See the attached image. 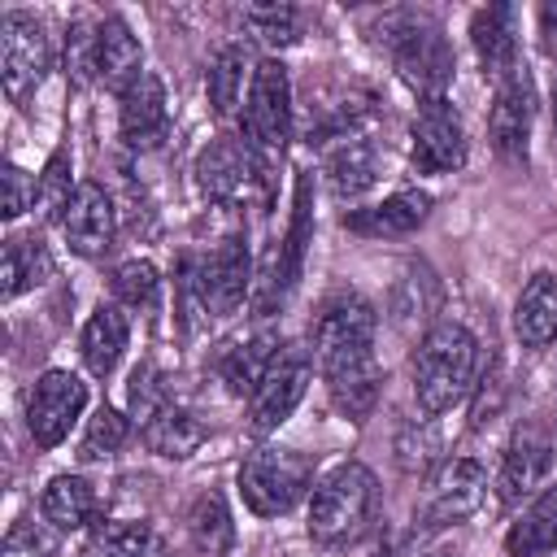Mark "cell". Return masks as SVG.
Listing matches in <instances>:
<instances>
[{
  "label": "cell",
  "mask_w": 557,
  "mask_h": 557,
  "mask_svg": "<svg viewBox=\"0 0 557 557\" xmlns=\"http://www.w3.org/2000/svg\"><path fill=\"white\" fill-rule=\"evenodd\" d=\"M435 557H444V553H435Z\"/></svg>",
  "instance_id": "cell-44"
},
{
  "label": "cell",
  "mask_w": 557,
  "mask_h": 557,
  "mask_svg": "<svg viewBox=\"0 0 557 557\" xmlns=\"http://www.w3.org/2000/svg\"><path fill=\"white\" fill-rule=\"evenodd\" d=\"M513 335L527 348H548L557 339V274L535 270L513 300Z\"/></svg>",
  "instance_id": "cell-23"
},
{
  "label": "cell",
  "mask_w": 557,
  "mask_h": 557,
  "mask_svg": "<svg viewBox=\"0 0 557 557\" xmlns=\"http://www.w3.org/2000/svg\"><path fill=\"white\" fill-rule=\"evenodd\" d=\"M531 117H535V91H531L527 70H518L513 78H505L496 87V100H492V113H487V139H492V148L505 165H527Z\"/></svg>",
  "instance_id": "cell-14"
},
{
  "label": "cell",
  "mask_w": 557,
  "mask_h": 557,
  "mask_svg": "<svg viewBox=\"0 0 557 557\" xmlns=\"http://www.w3.org/2000/svg\"><path fill=\"white\" fill-rule=\"evenodd\" d=\"M505 553L509 557H553L557 553V483L544 487L518 522L505 531Z\"/></svg>",
  "instance_id": "cell-25"
},
{
  "label": "cell",
  "mask_w": 557,
  "mask_h": 557,
  "mask_svg": "<svg viewBox=\"0 0 557 557\" xmlns=\"http://www.w3.org/2000/svg\"><path fill=\"white\" fill-rule=\"evenodd\" d=\"M383 174V148L366 135H348L326 152V187L335 200H357Z\"/></svg>",
  "instance_id": "cell-20"
},
{
  "label": "cell",
  "mask_w": 557,
  "mask_h": 557,
  "mask_svg": "<svg viewBox=\"0 0 557 557\" xmlns=\"http://www.w3.org/2000/svg\"><path fill=\"white\" fill-rule=\"evenodd\" d=\"M244 26H248L252 39H261L270 48H287V44L300 39V13L292 4H248Z\"/></svg>",
  "instance_id": "cell-36"
},
{
  "label": "cell",
  "mask_w": 557,
  "mask_h": 557,
  "mask_svg": "<svg viewBox=\"0 0 557 557\" xmlns=\"http://www.w3.org/2000/svg\"><path fill=\"white\" fill-rule=\"evenodd\" d=\"M126 344H131V322H126V313H122L117 305H96L91 318H87V326H83V335H78L83 366H87L96 379H109V374L117 370Z\"/></svg>",
  "instance_id": "cell-24"
},
{
  "label": "cell",
  "mask_w": 557,
  "mask_h": 557,
  "mask_svg": "<svg viewBox=\"0 0 557 557\" xmlns=\"http://www.w3.org/2000/svg\"><path fill=\"white\" fill-rule=\"evenodd\" d=\"M278 339L274 335H248V339H239V344H231L222 357H218V374H222V383L235 392V396H252L257 392V383L265 379V370L274 366V357H278Z\"/></svg>",
  "instance_id": "cell-28"
},
{
  "label": "cell",
  "mask_w": 557,
  "mask_h": 557,
  "mask_svg": "<svg viewBox=\"0 0 557 557\" xmlns=\"http://www.w3.org/2000/svg\"><path fill=\"white\" fill-rule=\"evenodd\" d=\"M239 126H244L239 139L248 144V152L270 170L292 139V78H287L283 61H274V57L257 61Z\"/></svg>",
  "instance_id": "cell-4"
},
{
  "label": "cell",
  "mask_w": 557,
  "mask_h": 557,
  "mask_svg": "<svg viewBox=\"0 0 557 557\" xmlns=\"http://www.w3.org/2000/svg\"><path fill=\"white\" fill-rule=\"evenodd\" d=\"M144 74V48L135 39V30L109 13L100 26H96V83H104L109 91H126L135 78Z\"/></svg>",
  "instance_id": "cell-21"
},
{
  "label": "cell",
  "mask_w": 557,
  "mask_h": 557,
  "mask_svg": "<svg viewBox=\"0 0 557 557\" xmlns=\"http://www.w3.org/2000/svg\"><path fill=\"white\" fill-rule=\"evenodd\" d=\"M379 509V479L361 461L326 470L309 492V540L322 548L352 544Z\"/></svg>",
  "instance_id": "cell-3"
},
{
  "label": "cell",
  "mask_w": 557,
  "mask_h": 557,
  "mask_svg": "<svg viewBox=\"0 0 557 557\" xmlns=\"http://www.w3.org/2000/svg\"><path fill=\"white\" fill-rule=\"evenodd\" d=\"M374 331H379V318L361 292H331L309 322V357L318 361V370L370 357Z\"/></svg>",
  "instance_id": "cell-5"
},
{
  "label": "cell",
  "mask_w": 557,
  "mask_h": 557,
  "mask_svg": "<svg viewBox=\"0 0 557 557\" xmlns=\"http://www.w3.org/2000/svg\"><path fill=\"white\" fill-rule=\"evenodd\" d=\"M144 444L148 453L165 457V461H187L200 444H205V422L191 409L178 405H161L148 422H144Z\"/></svg>",
  "instance_id": "cell-26"
},
{
  "label": "cell",
  "mask_w": 557,
  "mask_h": 557,
  "mask_svg": "<svg viewBox=\"0 0 557 557\" xmlns=\"http://www.w3.org/2000/svg\"><path fill=\"white\" fill-rule=\"evenodd\" d=\"M117 100H122V109H117V126H122L126 148H135V152H152V148H161L165 135H170V100H165V83H161L152 70H144Z\"/></svg>",
  "instance_id": "cell-15"
},
{
  "label": "cell",
  "mask_w": 557,
  "mask_h": 557,
  "mask_svg": "<svg viewBox=\"0 0 557 557\" xmlns=\"http://www.w3.org/2000/svg\"><path fill=\"white\" fill-rule=\"evenodd\" d=\"M265 165L248 152V144L244 139H231V135H222V139H213L209 148H200V157H196V183H200V191L209 196V200H218V205H239V200H248L257 187H265Z\"/></svg>",
  "instance_id": "cell-12"
},
{
  "label": "cell",
  "mask_w": 557,
  "mask_h": 557,
  "mask_svg": "<svg viewBox=\"0 0 557 557\" xmlns=\"http://www.w3.org/2000/svg\"><path fill=\"white\" fill-rule=\"evenodd\" d=\"M326 379V392H331V405L352 418V422H366L379 405V392H383V370H379V357H357V361H344V366H331L322 370Z\"/></svg>",
  "instance_id": "cell-22"
},
{
  "label": "cell",
  "mask_w": 557,
  "mask_h": 557,
  "mask_svg": "<svg viewBox=\"0 0 557 557\" xmlns=\"http://www.w3.org/2000/svg\"><path fill=\"white\" fill-rule=\"evenodd\" d=\"M35 196H39V183H35V174H26L22 165H4V200H0V218L4 222H13V218H22L26 209H35Z\"/></svg>",
  "instance_id": "cell-41"
},
{
  "label": "cell",
  "mask_w": 557,
  "mask_h": 557,
  "mask_svg": "<svg viewBox=\"0 0 557 557\" xmlns=\"http://www.w3.org/2000/svg\"><path fill=\"white\" fill-rule=\"evenodd\" d=\"M109 287H113V296H117L122 305H131V309H148V305H157L161 274H157V265H152V261L135 257V261H122V265L113 270Z\"/></svg>",
  "instance_id": "cell-37"
},
{
  "label": "cell",
  "mask_w": 557,
  "mask_h": 557,
  "mask_svg": "<svg viewBox=\"0 0 557 557\" xmlns=\"http://www.w3.org/2000/svg\"><path fill=\"white\" fill-rule=\"evenodd\" d=\"M409 379L422 413L461 405L479 383V339L461 322H431L409 357Z\"/></svg>",
  "instance_id": "cell-1"
},
{
  "label": "cell",
  "mask_w": 557,
  "mask_h": 557,
  "mask_svg": "<svg viewBox=\"0 0 557 557\" xmlns=\"http://www.w3.org/2000/svg\"><path fill=\"white\" fill-rule=\"evenodd\" d=\"M187 535H191V548L196 557H226L231 544H235V522H231V509L218 492H205L191 513H187Z\"/></svg>",
  "instance_id": "cell-31"
},
{
  "label": "cell",
  "mask_w": 557,
  "mask_h": 557,
  "mask_svg": "<svg viewBox=\"0 0 557 557\" xmlns=\"http://www.w3.org/2000/svg\"><path fill=\"white\" fill-rule=\"evenodd\" d=\"M126 435H131L126 413H117L113 405H100V409L87 418V431H83V440H78V457H83V461H109V457L126 444Z\"/></svg>",
  "instance_id": "cell-35"
},
{
  "label": "cell",
  "mask_w": 557,
  "mask_h": 557,
  "mask_svg": "<svg viewBox=\"0 0 557 557\" xmlns=\"http://www.w3.org/2000/svg\"><path fill=\"white\" fill-rule=\"evenodd\" d=\"M540 35H544V48L557 57V0L540 9Z\"/></svg>",
  "instance_id": "cell-42"
},
{
  "label": "cell",
  "mask_w": 557,
  "mask_h": 557,
  "mask_svg": "<svg viewBox=\"0 0 557 557\" xmlns=\"http://www.w3.org/2000/svg\"><path fill=\"white\" fill-rule=\"evenodd\" d=\"M487 496V474L474 457H453L448 466H440V474L426 487V505H422V527L440 531V527H457L466 522Z\"/></svg>",
  "instance_id": "cell-13"
},
{
  "label": "cell",
  "mask_w": 557,
  "mask_h": 557,
  "mask_svg": "<svg viewBox=\"0 0 557 557\" xmlns=\"http://www.w3.org/2000/svg\"><path fill=\"white\" fill-rule=\"evenodd\" d=\"M309 361H313L309 348H292V344L278 348L274 366L265 370V379H261L257 392L248 396V426H252L257 435L278 431V426L292 418V409L305 400V387H309Z\"/></svg>",
  "instance_id": "cell-10"
},
{
  "label": "cell",
  "mask_w": 557,
  "mask_h": 557,
  "mask_svg": "<svg viewBox=\"0 0 557 557\" xmlns=\"http://www.w3.org/2000/svg\"><path fill=\"white\" fill-rule=\"evenodd\" d=\"M52 52H48V35L44 22L26 9H9L0 17V78H4V96L13 104H22L48 74Z\"/></svg>",
  "instance_id": "cell-7"
},
{
  "label": "cell",
  "mask_w": 557,
  "mask_h": 557,
  "mask_svg": "<svg viewBox=\"0 0 557 557\" xmlns=\"http://www.w3.org/2000/svg\"><path fill=\"white\" fill-rule=\"evenodd\" d=\"M196 274H200V292L209 300V313L213 318H231L244 296H248V248L244 239H222L209 257H196Z\"/></svg>",
  "instance_id": "cell-17"
},
{
  "label": "cell",
  "mask_w": 557,
  "mask_h": 557,
  "mask_svg": "<svg viewBox=\"0 0 557 557\" xmlns=\"http://www.w3.org/2000/svg\"><path fill=\"white\" fill-rule=\"evenodd\" d=\"M426 218H431V196L426 191H392L379 205L348 209L344 226L352 235H366V239H396V235H413Z\"/></svg>",
  "instance_id": "cell-18"
},
{
  "label": "cell",
  "mask_w": 557,
  "mask_h": 557,
  "mask_svg": "<svg viewBox=\"0 0 557 557\" xmlns=\"http://www.w3.org/2000/svg\"><path fill=\"white\" fill-rule=\"evenodd\" d=\"M252 70H257V61H252V52H248L244 44H226V48L213 57L205 87H209V104H213L218 117H231L235 104H239V96H248L244 83H252Z\"/></svg>",
  "instance_id": "cell-30"
},
{
  "label": "cell",
  "mask_w": 557,
  "mask_h": 557,
  "mask_svg": "<svg viewBox=\"0 0 557 557\" xmlns=\"http://www.w3.org/2000/svg\"><path fill=\"white\" fill-rule=\"evenodd\" d=\"M470 35H474V52L483 61V74L500 87L505 78H513L518 70H527L518 61V35H513V9L509 4H487L474 13L470 22Z\"/></svg>",
  "instance_id": "cell-19"
},
{
  "label": "cell",
  "mask_w": 557,
  "mask_h": 557,
  "mask_svg": "<svg viewBox=\"0 0 557 557\" xmlns=\"http://www.w3.org/2000/svg\"><path fill=\"white\" fill-rule=\"evenodd\" d=\"M435 305H440V283H435V274H431L426 265H409L405 278L396 283V292H392V313H396V322H400V326L426 322V318L435 313Z\"/></svg>",
  "instance_id": "cell-34"
},
{
  "label": "cell",
  "mask_w": 557,
  "mask_h": 557,
  "mask_svg": "<svg viewBox=\"0 0 557 557\" xmlns=\"http://www.w3.org/2000/svg\"><path fill=\"white\" fill-rule=\"evenodd\" d=\"M83 557H161V540L148 522H100L83 548Z\"/></svg>",
  "instance_id": "cell-32"
},
{
  "label": "cell",
  "mask_w": 557,
  "mask_h": 557,
  "mask_svg": "<svg viewBox=\"0 0 557 557\" xmlns=\"http://www.w3.org/2000/svg\"><path fill=\"white\" fill-rule=\"evenodd\" d=\"M52 274V257L35 235H9L4 239V261H0V296L13 300L30 287H39Z\"/></svg>",
  "instance_id": "cell-29"
},
{
  "label": "cell",
  "mask_w": 557,
  "mask_h": 557,
  "mask_svg": "<svg viewBox=\"0 0 557 557\" xmlns=\"http://www.w3.org/2000/svg\"><path fill=\"white\" fill-rule=\"evenodd\" d=\"M374 30H379L374 39L387 48L396 74L422 100H444V91L453 83V48H448L440 22L426 13H413V9H392L379 17Z\"/></svg>",
  "instance_id": "cell-2"
},
{
  "label": "cell",
  "mask_w": 557,
  "mask_h": 557,
  "mask_svg": "<svg viewBox=\"0 0 557 557\" xmlns=\"http://www.w3.org/2000/svg\"><path fill=\"white\" fill-rule=\"evenodd\" d=\"M39 513L52 531H83L96 518V487L83 474H57L39 496Z\"/></svg>",
  "instance_id": "cell-27"
},
{
  "label": "cell",
  "mask_w": 557,
  "mask_h": 557,
  "mask_svg": "<svg viewBox=\"0 0 557 557\" xmlns=\"http://www.w3.org/2000/svg\"><path fill=\"white\" fill-rule=\"evenodd\" d=\"M309 483H313V461L296 448L265 444V448L248 453L239 466V496L257 518H278V513L296 509V500L305 492H313Z\"/></svg>",
  "instance_id": "cell-6"
},
{
  "label": "cell",
  "mask_w": 557,
  "mask_h": 557,
  "mask_svg": "<svg viewBox=\"0 0 557 557\" xmlns=\"http://www.w3.org/2000/svg\"><path fill=\"white\" fill-rule=\"evenodd\" d=\"M96 26H100V22L74 17L70 30H65V74H70V83H78V87L96 78Z\"/></svg>",
  "instance_id": "cell-39"
},
{
  "label": "cell",
  "mask_w": 557,
  "mask_h": 557,
  "mask_svg": "<svg viewBox=\"0 0 557 557\" xmlns=\"http://www.w3.org/2000/svg\"><path fill=\"white\" fill-rule=\"evenodd\" d=\"M87 409V383L74 370H44L26 396V431L39 448H57Z\"/></svg>",
  "instance_id": "cell-8"
},
{
  "label": "cell",
  "mask_w": 557,
  "mask_h": 557,
  "mask_svg": "<svg viewBox=\"0 0 557 557\" xmlns=\"http://www.w3.org/2000/svg\"><path fill=\"white\" fill-rule=\"evenodd\" d=\"M553 426L544 418H522L505 444V457H500V474H496V492H500V505H518L527 500L544 479H548V466H553Z\"/></svg>",
  "instance_id": "cell-11"
},
{
  "label": "cell",
  "mask_w": 557,
  "mask_h": 557,
  "mask_svg": "<svg viewBox=\"0 0 557 557\" xmlns=\"http://www.w3.org/2000/svg\"><path fill=\"white\" fill-rule=\"evenodd\" d=\"M74 183H70V152H52V161L44 165V174H39V196H35V205L44 209V218H52V222H61L65 218V209H70V200H74Z\"/></svg>",
  "instance_id": "cell-38"
},
{
  "label": "cell",
  "mask_w": 557,
  "mask_h": 557,
  "mask_svg": "<svg viewBox=\"0 0 557 557\" xmlns=\"http://www.w3.org/2000/svg\"><path fill=\"white\" fill-rule=\"evenodd\" d=\"M61 235L78 257H104L117 239V209L113 196L100 183H78L65 218H61Z\"/></svg>",
  "instance_id": "cell-16"
},
{
  "label": "cell",
  "mask_w": 557,
  "mask_h": 557,
  "mask_svg": "<svg viewBox=\"0 0 557 557\" xmlns=\"http://www.w3.org/2000/svg\"><path fill=\"white\" fill-rule=\"evenodd\" d=\"M305 235H309V178H300V187H296V218H292V231H287V248L278 252V265L265 283V300H274V296L283 300L287 287L296 283L300 257H305Z\"/></svg>",
  "instance_id": "cell-33"
},
{
  "label": "cell",
  "mask_w": 557,
  "mask_h": 557,
  "mask_svg": "<svg viewBox=\"0 0 557 557\" xmlns=\"http://www.w3.org/2000/svg\"><path fill=\"white\" fill-rule=\"evenodd\" d=\"M553 122H557V91H553Z\"/></svg>",
  "instance_id": "cell-43"
},
{
  "label": "cell",
  "mask_w": 557,
  "mask_h": 557,
  "mask_svg": "<svg viewBox=\"0 0 557 557\" xmlns=\"http://www.w3.org/2000/svg\"><path fill=\"white\" fill-rule=\"evenodd\" d=\"M409 161L418 174H453L466 165V126L453 100H422L409 126Z\"/></svg>",
  "instance_id": "cell-9"
},
{
  "label": "cell",
  "mask_w": 557,
  "mask_h": 557,
  "mask_svg": "<svg viewBox=\"0 0 557 557\" xmlns=\"http://www.w3.org/2000/svg\"><path fill=\"white\" fill-rule=\"evenodd\" d=\"M0 557H57V544H52V535H48L39 522L22 518V522L9 527Z\"/></svg>",
  "instance_id": "cell-40"
}]
</instances>
